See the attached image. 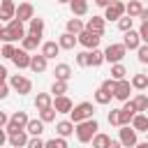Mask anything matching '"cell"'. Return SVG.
Segmentation results:
<instances>
[{
    "instance_id": "obj_1",
    "label": "cell",
    "mask_w": 148,
    "mask_h": 148,
    "mask_svg": "<svg viewBox=\"0 0 148 148\" xmlns=\"http://www.w3.org/2000/svg\"><path fill=\"white\" fill-rule=\"evenodd\" d=\"M97 130H99V125H97V120H95V118L81 120V123H76V139H79L81 143H90V141H92V136L97 134Z\"/></svg>"
},
{
    "instance_id": "obj_2",
    "label": "cell",
    "mask_w": 148,
    "mask_h": 148,
    "mask_svg": "<svg viewBox=\"0 0 148 148\" xmlns=\"http://www.w3.org/2000/svg\"><path fill=\"white\" fill-rule=\"evenodd\" d=\"M92 113H95V106H92L90 102H81V104H76V106L69 111V118H72L74 123H81V120L92 118Z\"/></svg>"
},
{
    "instance_id": "obj_3",
    "label": "cell",
    "mask_w": 148,
    "mask_h": 148,
    "mask_svg": "<svg viewBox=\"0 0 148 148\" xmlns=\"http://www.w3.org/2000/svg\"><path fill=\"white\" fill-rule=\"evenodd\" d=\"M25 21H21L18 16H14L5 28H7V32H9V42H16V39H23L28 32H25V25H23Z\"/></svg>"
},
{
    "instance_id": "obj_4",
    "label": "cell",
    "mask_w": 148,
    "mask_h": 148,
    "mask_svg": "<svg viewBox=\"0 0 148 148\" xmlns=\"http://www.w3.org/2000/svg\"><path fill=\"white\" fill-rule=\"evenodd\" d=\"M125 14H127V5L120 0H111V5L104 7V18H109V21H118Z\"/></svg>"
},
{
    "instance_id": "obj_5",
    "label": "cell",
    "mask_w": 148,
    "mask_h": 148,
    "mask_svg": "<svg viewBox=\"0 0 148 148\" xmlns=\"http://www.w3.org/2000/svg\"><path fill=\"white\" fill-rule=\"evenodd\" d=\"M125 53H127V46L125 44H109L106 49H104V56H106V62H120L123 58H125Z\"/></svg>"
},
{
    "instance_id": "obj_6",
    "label": "cell",
    "mask_w": 148,
    "mask_h": 148,
    "mask_svg": "<svg viewBox=\"0 0 148 148\" xmlns=\"http://www.w3.org/2000/svg\"><path fill=\"white\" fill-rule=\"evenodd\" d=\"M118 139L123 141V146H139V139H136V130L132 127V123L130 125H120V130H118Z\"/></svg>"
},
{
    "instance_id": "obj_7",
    "label": "cell",
    "mask_w": 148,
    "mask_h": 148,
    "mask_svg": "<svg viewBox=\"0 0 148 148\" xmlns=\"http://www.w3.org/2000/svg\"><path fill=\"white\" fill-rule=\"evenodd\" d=\"M28 123H30V118H28V113L25 111H16V113H12V118H9V125L5 127L7 132H16V130H25L28 127Z\"/></svg>"
},
{
    "instance_id": "obj_8",
    "label": "cell",
    "mask_w": 148,
    "mask_h": 148,
    "mask_svg": "<svg viewBox=\"0 0 148 148\" xmlns=\"http://www.w3.org/2000/svg\"><path fill=\"white\" fill-rule=\"evenodd\" d=\"M99 39H102V35H97V32H92V30H88V28L79 32V44L86 46V49H97Z\"/></svg>"
},
{
    "instance_id": "obj_9",
    "label": "cell",
    "mask_w": 148,
    "mask_h": 148,
    "mask_svg": "<svg viewBox=\"0 0 148 148\" xmlns=\"http://www.w3.org/2000/svg\"><path fill=\"white\" fill-rule=\"evenodd\" d=\"M9 83H12V88H14L18 95H28V92L32 90V81L25 79V76H21V74H14V76L9 79Z\"/></svg>"
},
{
    "instance_id": "obj_10",
    "label": "cell",
    "mask_w": 148,
    "mask_h": 148,
    "mask_svg": "<svg viewBox=\"0 0 148 148\" xmlns=\"http://www.w3.org/2000/svg\"><path fill=\"white\" fill-rule=\"evenodd\" d=\"M132 81H127V79H118V83H116V92H113V97L116 99H120V102H127L130 99V92H132Z\"/></svg>"
},
{
    "instance_id": "obj_11",
    "label": "cell",
    "mask_w": 148,
    "mask_h": 148,
    "mask_svg": "<svg viewBox=\"0 0 148 148\" xmlns=\"http://www.w3.org/2000/svg\"><path fill=\"white\" fill-rule=\"evenodd\" d=\"M28 130H16V132H9V146L12 148H23V146H28Z\"/></svg>"
},
{
    "instance_id": "obj_12",
    "label": "cell",
    "mask_w": 148,
    "mask_h": 148,
    "mask_svg": "<svg viewBox=\"0 0 148 148\" xmlns=\"http://www.w3.org/2000/svg\"><path fill=\"white\" fill-rule=\"evenodd\" d=\"M14 65L18 67V69H25V67H30V60H32V56H30V51H25L23 46L21 49H16V53H14Z\"/></svg>"
},
{
    "instance_id": "obj_13",
    "label": "cell",
    "mask_w": 148,
    "mask_h": 148,
    "mask_svg": "<svg viewBox=\"0 0 148 148\" xmlns=\"http://www.w3.org/2000/svg\"><path fill=\"white\" fill-rule=\"evenodd\" d=\"M136 113H139V111H136L134 102H132V99H127V102L123 104V109H120V123H123V125H130V123H132V118H134Z\"/></svg>"
},
{
    "instance_id": "obj_14",
    "label": "cell",
    "mask_w": 148,
    "mask_h": 148,
    "mask_svg": "<svg viewBox=\"0 0 148 148\" xmlns=\"http://www.w3.org/2000/svg\"><path fill=\"white\" fill-rule=\"evenodd\" d=\"M141 42H143V39H141V35H139V30H136V32H134V30H127V32H125L123 44H125L130 51H136V49L141 46Z\"/></svg>"
},
{
    "instance_id": "obj_15",
    "label": "cell",
    "mask_w": 148,
    "mask_h": 148,
    "mask_svg": "<svg viewBox=\"0 0 148 148\" xmlns=\"http://www.w3.org/2000/svg\"><path fill=\"white\" fill-rule=\"evenodd\" d=\"M53 106L58 109V113H69L74 109V104H72V99L67 95H56L53 97Z\"/></svg>"
},
{
    "instance_id": "obj_16",
    "label": "cell",
    "mask_w": 148,
    "mask_h": 148,
    "mask_svg": "<svg viewBox=\"0 0 148 148\" xmlns=\"http://www.w3.org/2000/svg\"><path fill=\"white\" fill-rule=\"evenodd\" d=\"M14 16H16V5L12 0H2V5H0V18L5 23H9Z\"/></svg>"
},
{
    "instance_id": "obj_17",
    "label": "cell",
    "mask_w": 148,
    "mask_h": 148,
    "mask_svg": "<svg viewBox=\"0 0 148 148\" xmlns=\"http://www.w3.org/2000/svg\"><path fill=\"white\" fill-rule=\"evenodd\" d=\"M46 65H49V58H46L44 53H37V56H32V60H30V69H32L35 74L46 72Z\"/></svg>"
},
{
    "instance_id": "obj_18",
    "label": "cell",
    "mask_w": 148,
    "mask_h": 148,
    "mask_svg": "<svg viewBox=\"0 0 148 148\" xmlns=\"http://www.w3.org/2000/svg\"><path fill=\"white\" fill-rule=\"evenodd\" d=\"M58 42H60V46H62L65 51H72V49L79 44V35H74V32H62Z\"/></svg>"
},
{
    "instance_id": "obj_19",
    "label": "cell",
    "mask_w": 148,
    "mask_h": 148,
    "mask_svg": "<svg viewBox=\"0 0 148 148\" xmlns=\"http://www.w3.org/2000/svg\"><path fill=\"white\" fill-rule=\"evenodd\" d=\"M16 16H18L21 21H30V18L35 16V7H32L30 2H21V5L16 7Z\"/></svg>"
},
{
    "instance_id": "obj_20",
    "label": "cell",
    "mask_w": 148,
    "mask_h": 148,
    "mask_svg": "<svg viewBox=\"0 0 148 148\" xmlns=\"http://www.w3.org/2000/svg\"><path fill=\"white\" fill-rule=\"evenodd\" d=\"M39 44H42V37H39V35H32V32H28V35L21 39V46H23L25 51H35Z\"/></svg>"
},
{
    "instance_id": "obj_21",
    "label": "cell",
    "mask_w": 148,
    "mask_h": 148,
    "mask_svg": "<svg viewBox=\"0 0 148 148\" xmlns=\"http://www.w3.org/2000/svg\"><path fill=\"white\" fill-rule=\"evenodd\" d=\"M56 132L60 134V136H69L72 132H76V123L69 118V120H60L58 125H56Z\"/></svg>"
},
{
    "instance_id": "obj_22",
    "label": "cell",
    "mask_w": 148,
    "mask_h": 148,
    "mask_svg": "<svg viewBox=\"0 0 148 148\" xmlns=\"http://www.w3.org/2000/svg\"><path fill=\"white\" fill-rule=\"evenodd\" d=\"M60 49H62V46H60V42H44V44H42V53H44L49 60H51V58H56V56L60 53Z\"/></svg>"
},
{
    "instance_id": "obj_23",
    "label": "cell",
    "mask_w": 148,
    "mask_h": 148,
    "mask_svg": "<svg viewBox=\"0 0 148 148\" xmlns=\"http://www.w3.org/2000/svg\"><path fill=\"white\" fill-rule=\"evenodd\" d=\"M86 28L92 30V32H97V35H104V16H92V18H88Z\"/></svg>"
},
{
    "instance_id": "obj_24",
    "label": "cell",
    "mask_w": 148,
    "mask_h": 148,
    "mask_svg": "<svg viewBox=\"0 0 148 148\" xmlns=\"http://www.w3.org/2000/svg\"><path fill=\"white\" fill-rule=\"evenodd\" d=\"M53 74H56V79L69 81V79H72V67H69L67 62H58V65H56V69H53Z\"/></svg>"
},
{
    "instance_id": "obj_25",
    "label": "cell",
    "mask_w": 148,
    "mask_h": 148,
    "mask_svg": "<svg viewBox=\"0 0 148 148\" xmlns=\"http://www.w3.org/2000/svg\"><path fill=\"white\" fill-rule=\"evenodd\" d=\"M69 9L74 16H83L88 14V0H69Z\"/></svg>"
},
{
    "instance_id": "obj_26",
    "label": "cell",
    "mask_w": 148,
    "mask_h": 148,
    "mask_svg": "<svg viewBox=\"0 0 148 148\" xmlns=\"http://www.w3.org/2000/svg\"><path fill=\"white\" fill-rule=\"evenodd\" d=\"M35 106H37V111L49 109V106H53V97H51L49 92H39V95L35 97Z\"/></svg>"
},
{
    "instance_id": "obj_27",
    "label": "cell",
    "mask_w": 148,
    "mask_h": 148,
    "mask_svg": "<svg viewBox=\"0 0 148 148\" xmlns=\"http://www.w3.org/2000/svg\"><path fill=\"white\" fill-rule=\"evenodd\" d=\"M132 127H134L136 132H148V116H146V113H136V116L132 118Z\"/></svg>"
},
{
    "instance_id": "obj_28",
    "label": "cell",
    "mask_w": 148,
    "mask_h": 148,
    "mask_svg": "<svg viewBox=\"0 0 148 148\" xmlns=\"http://www.w3.org/2000/svg\"><path fill=\"white\" fill-rule=\"evenodd\" d=\"M111 99H116V97H113V92H109V90H104L102 86H99V88L95 90V102H97V104H109Z\"/></svg>"
},
{
    "instance_id": "obj_29",
    "label": "cell",
    "mask_w": 148,
    "mask_h": 148,
    "mask_svg": "<svg viewBox=\"0 0 148 148\" xmlns=\"http://www.w3.org/2000/svg\"><path fill=\"white\" fill-rule=\"evenodd\" d=\"M141 12H143V2H141V0H130V2H127V14H130V16L139 18Z\"/></svg>"
},
{
    "instance_id": "obj_30",
    "label": "cell",
    "mask_w": 148,
    "mask_h": 148,
    "mask_svg": "<svg viewBox=\"0 0 148 148\" xmlns=\"http://www.w3.org/2000/svg\"><path fill=\"white\" fill-rule=\"evenodd\" d=\"M28 32H32V35H39V37H42V32H44V18L32 16V18H30V28H28Z\"/></svg>"
},
{
    "instance_id": "obj_31",
    "label": "cell",
    "mask_w": 148,
    "mask_h": 148,
    "mask_svg": "<svg viewBox=\"0 0 148 148\" xmlns=\"http://www.w3.org/2000/svg\"><path fill=\"white\" fill-rule=\"evenodd\" d=\"M25 130L30 132V136H42V132H44V120H42V118H39V120H30Z\"/></svg>"
},
{
    "instance_id": "obj_32",
    "label": "cell",
    "mask_w": 148,
    "mask_h": 148,
    "mask_svg": "<svg viewBox=\"0 0 148 148\" xmlns=\"http://www.w3.org/2000/svg\"><path fill=\"white\" fill-rule=\"evenodd\" d=\"M92 148H111V136L97 132V134L92 136Z\"/></svg>"
},
{
    "instance_id": "obj_33",
    "label": "cell",
    "mask_w": 148,
    "mask_h": 148,
    "mask_svg": "<svg viewBox=\"0 0 148 148\" xmlns=\"http://www.w3.org/2000/svg\"><path fill=\"white\" fill-rule=\"evenodd\" d=\"M104 60H106L104 51H99V49H92V51H90V67H99Z\"/></svg>"
},
{
    "instance_id": "obj_34",
    "label": "cell",
    "mask_w": 148,
    "mask_h": 148,
    "mask_svg": "<svg viewBox=\"0 0 148 148\" xmlns=\"http://www.w3.org/2000/svg\"><path fill=\"white\" fill-rule=\"evenodd\" d=\"M132 86L136 90H148V76L146 74H134L132 76Z\"/></svg>"
},
{
    "instance_id": "obj_35",
    "label": "cell",
    "mask_w": 148,
    "mask_h": 148,
    "mask_svg": "<svg viewBox=\"0 0 148 148\" xmlns=\"http://www.w3.org/2000/svg\"><path fill=\"white\" fill-rule=\"evenodd\" d=\"M132 102H134V106H136V111H139V113H141V111H148V95L139 92Z\"/></svg>"
},
{
    "instance_id": "obj_36",
    "label": "cell",
    "mask_w": 148,
    "mask_h": 148,
    "mask_svg": "<svg viewBox=\"0 0 148 148\" xmlns=\"http://www.w3.org/2000/svg\"><path fill=\"white\" fill-rule=\"evenodd\" d=\"M81 30H86V25L81 23V18H69V21H67V32H74V35H79Z\"/></svg>"
},
{
    "instance_id": "obj_37",
    "label": "cell",
    "mask_w": 148,
    "mask_h": 148,
    "mask_svg": "<svg viewBox=\"0 0 148 148\" xmlns=\"http://www.w3.org/2000/svg\"><path fill=\"white\" fill-rule=\"evenodd\" d=\"M125 74H127V69H125V65L123 62H113L111 65V76L118 81V79H125Z\"/></svg>"
},
{
    "instance_id": "obj_38",
    "label": "cell",
    "mask_w": 148,
    "mask_h": 148,
    "mask_svg": "<svg viewBox=\"0 0 148 148\" xmlns=\"http://www.w3.org/2000/svg\"><path fill=\"white\" fill-rule=\"evenodd\" d=\"M51 92H53V97H56V95H65V92H67V81L56 79L53 86H51Z\"/></svg>"
},
{
    "instance_id": "obj_39",
    "label": "cell",
    "mask_w": 148,
    "mask_h": 148,
    "mask_svg": "<svg viewBox=\"0 0 148 148\" xmlns=\"http://www.w3.org/2000/svg\"><path fill=\"white\" fill-rule=\"evenodd\" d=\"M56 113H58V109H56V106H49V109H42V111H39V118H42L44 123H53V120H56Z\"/></svg>"
},
{
    "instance_id": "obj_40",
    "label": "cell",
    "mask_w": 148,
    "mask_h": 148,
    "mask_svg": "<svg viewBox=\"0 0 148 148\" xmlns=\"http://www.w3.org/2000/svg\"><path fill=\"white\" fill-rule=\"evenodd\" d=\"M46 148H67V136H53V139H49L46 141Z\"/></svg>"
},
{
    "instance_id": "obj_41",
    "label": "cell",
    "mask_w": 148,
    "mask_h": 148,
    "mask_svg": "<svg viewBox=\"0 0 148 148\" xmlns=\"http://www.w3.org/2000/svg\"><path fill=\"white\" fill-rule=\"evenodd\" d=\"M132 23H134V16H130V14H127V16H120V18H118V28H120L123 32L132 30Z\"/></svg>"
},
{
    "instance_id": "obj_42",
    "label": "cell",
    "mask_w": 148,
    "mask_h": 148,
    "mask_svg": "<svg viewBox=\"0 0 148 148\" xmlns=\"http://www.w3.org/2000/svg\"><path fill=\"white\" fill-rule=\"evenodd\" d=\"M76 65H79V67H90V51L76 53Z\"/></svg>"
},
{
    "instance_id": "obj_43",
    "label": "cell",
    "mask_w": 148,
    "mask_h": 148,
    "mask_svg": "<svg viewBox=\"0 0 148 148\" xmlns=\"http://www.w3.org/2000/svg\"><path fill=\"white\" fill-rule=\"evenodd\" d=\"M109 125H113V127H120V125H123V123H120V109L109 111Z\"/></svg>"
},
{
    "instance_id": "obj_44",
    "label": "cell",
    "mask_w": 148,
    "mask_h": 148,
    "mask_svg": "<svg viewBox=\"0 0 148 148\" xmlns=\"http://www.w3.org/2000/svg\"><path fill=\"white\" fill-rule=\"evenodd\" d=\"M14 53H16V49H14V44H12V42H5V46H2V58H7V60H12V58H14Z\"/></svg>"
},
{
    "instance_id": "obj_45",
    "label": "cell",
    "mask_w": 148,
    "mask_h": 148,
    "mask_svg": "<svg viewBox=\"0 0 148 148\" xmlns=\"http://www.w3.org/2000/svg\"><path fill=\"white\" fill-rule=\"evenodd\" d=\"M136 56H139V62H143V65L148 62V44H146V42L136 49Z\"/></svg>"
},
{
    "instance_id": "obj_46",
    "label": "cell",
    "mask_w": 148,
    "mask_h": 148,
    "mask_svg": "<svg viewBox=\"0 0 148 148\" xmlns=\"http://www.w3.org/2000/svg\"><path fill=\"white\" fill-rule=\"evenodd\" d=\"M116 83H118V81H116V79L111 76V79L102 81V88H104V90H109V92H116Z\"/></svg>"
},
{
    "instance_id": "obj_47",
    "label": "cell",
    "mask_w": 148,
    "mask_h": 148,
    "mask_svg": "<svg viewBox=\"0 0 148 148\" xmlns=\"http://www.w3.org/2000/svg\"><path fill=\"white\" fill-rule=\"evenodd\" d=\"M42 146H46V141H42L39 136H32V139L28 141V148H42Z\"/></svg>"
},
{
    "instance_id": "obj_48",
    "label": "cell",
    "mask_w": 148,
    "mask_h": 148,
    "mask_svg": "<svg viewBox=\"0 0 148 148\" xmlns=\"http://www.w3.org/2000/svg\"><path fill=\"white\" fill-rule=\"evenodd\" d=\"M9 88H12V83H5V81L0 83V99H5L9 95Z\"/></svg>"
},
{
    "instance_id": "obj_49",
    "label": "cell",
    "mask_w": 148,
    "mask_h": 148,
    "mask_svg": "<svg viewBox=\"0 0 148 148\" xmlns=\"http://www.w3.org/2000/svg\"><path fill=\"white\" fill-rule=\"evenodd\" d=\"M139 35H141V39L148 44V23H146V21L141 23V28H139Z\"/></svg>"
},
{
    "instance_id": "obj_50",
    "label": "cell",
    "mask_w": 148,
    "mask_h": 148,
    "mask_svg": "<svg viewBox=\"0 0 148 148\" xmlns=\"http://www.w3.org/2000/svg\"><path fill=\"white\" fill-rule=\"evenodd\" d=\"M9 118H12V116H7L5 111H0V127H7V125H9Z\"/></svg>"
},
{
    "instance_id": "obj_51",
    "label": "cell",
    "mask_w": 148,
    "mask_h": 148,
    "mask_svg": "<svg viewBox=\"0 0 148 148\" xmlns=\"http://www.w3.org/2000/svg\"><path fill=\"white\" fill-rule=\"evenodd\" d=\"M95 5H97V7H109L111 0H95Z\"/></svg>"
},
{
    "instance_id": "obj_52",
    "label": "cell",
    "mask_w": 148,
    "mask_h": 148,
    "mask_svg": "<svg viewBox=\"0 0 148 148\" xmlns=\"http://www.w3.org/2000/svg\"><path fill=\"white\" fill-rule=\"evenodd\" d=\"M139 18H141V21H146V23H148V9H146V7H143V12H141V16H139Z\"/></svg>"
},
{
    "instance_id": "obj_53",
    "label": "cell",
    "mask_w": 148,
    "mask_h": 148,
    "mask_svg": "<svg viewBox=\"0 0 148 148\" xmlns=\"http://www.w3.org/2000/svg\"><path fill=\"white\" fill-rule=\"evenodd\" d=\"M0 79H2V81L7 79V69H5V67H0Z\"/></svg>"
},
{
    "instance_id": "obj_54",
    "label": "cell",
    "mask_w": 148,
    "mask_h": 148,
    "mask_svg": "<svg viewBox=\"0 0 148 148\" xmlns=\"http://www.w3.org/2000/svg\"><path fill=\"white\" fill-rule=\"evenodd\" d=\"M56 2H60V5H65V2H69V0H56Z\"/></svg>"
},
{
    "instance_id": "obj_55",
    "label": "cell",
    "mask_w": 148,
    "mask_h": 148,
    "mask_svg": "<svg viewBox=\"0 0 148 148\" xmlns=\"http://www.w3.org/2000/svg\"><path fill=\"white\" fill-rule=\"evenodd\" d=\"M146 136H148V132H146Z\"/></svg>"
},
{
    "instance_id": "obj_56",
    "label": "cell",
    "mask_w": 148,
    "mask_h": 148,
    "mask_svg": "<svg viewBox=\"0 0 148 148\" xmlns=\"http://www.w3.org/2000/svg\"><path fill=\"white\" fill-rule=\"evenodd\" d=\"M141 2H143V0H141Z\"/></svg>"
}]
</instances>
